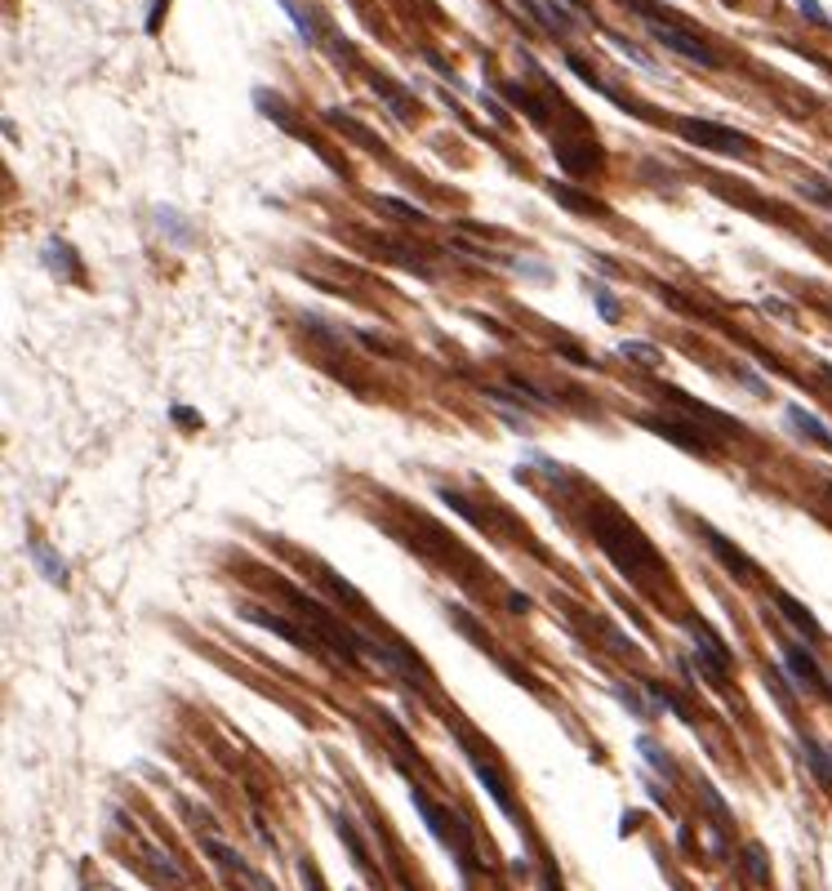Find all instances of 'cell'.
I'll return each instance as SVG.
<instances>
[{
    "instance_id": "obj_17",
    "label": "cell",
    "mask_w": 832,
    "mask_h": 891,
    "mask_svg": "<svg viewBox=\"0 0 832 891\" xmlns=\"http://www.w3.org/2000/svg\"><path fill=\"white\" fill-rule=\"evenodd\" d=\"M619 353H623V357H632V362H646V366H659V362H663V353H659L654 344H641V339H628Z\"/></svg>"
},
{
    "instance_id": "obj_10",
    "label": "cell",
    "mask_w": 832,
    "mask_h": 891,
    "mask_svg": "<svg viewBox=\"0 0 832 891\" xmlns=\"http://www.w3.org/2000/svg\"><path fill=\"white\" fill-rule=\"evenodd\" d=\"M32 561H36V570H41L50 584H59V588L67 584V566L54 557V548H45V544H32Z\"/></svg>"
},
{
    "instance_id": "obj_25",
    "label": "cell",
    "mask_w": 832,
    "mask_h": 891,
    "mask_svg": "<svg viewBox=\"0 0 832 891\" xmlns=\"http://www.w3.org/2000/svg\"><path fill=\"white\" fill-rule=\"evenodd\" d=\"M672 891H685V887H672Z\"/></svg>"
},
{
    "instance_id": "obj_3",
    "label": "cell",
    "mask_w": 832,
    "mask_h": 891,
    "mask_svg": "<svg viewBox=\"0 0 832 891\" xmlns=\"http://www.w3.org/2000/svg\"><path fill=\"white\" fill-rule=\"evenodd\" d=\"M779 656H783V669L792 673V682L801 687V691H819V696H828L832 691V682L819 673V664H814V656H810V647H801V642H779Z\"/></svg>"
},
{
    "instance_id": "obj_2",
    "label": "cell",
    "mask_w": 832,
    "mask_h": 891,
    "mask_svg": "<svg viewBox=\"0 0 832 891\" xmlns=\"http://www.w3.org/2000/svg\"><path fill=\"white\" fill-rule=\"evenodd\" d=\"M681 134L694 143V147H708V152H721V156H739V152H748L752 143H748V134H739V130H725V125H712V121H685L681 125Z\"/></svg>"
},
{
    "instance_id": "obj_28",
    "label": "cell",
    "mask_w": 832,
    "mask_h": 891,
    "mask_svg": "<svg viewBox=\"0 0 832 891\" xmlns=\"http://www.w3.org/2000/svg\"><path fill=\"white\" fill-rule=\"evenodd\" d=\"M828 170H832V165H828Z\"/></svg>"
},
{
    "instance_id": "obj_4",
    "label": "cell",
    "mask_w": 832,
    "mask_h": 891,
    "mask_svg": "<svg viewBox=\"0 0 832 891\" xmlns=\"http://www.w3.org/2000/svg\"><path fill=\"white\" fill-rule=\"evenodd\" d=\"M774 607L783 611V620H788V629H792V633H801L805 642H823V629H819V620H814V616H810V611H805L796 598H788V593H779V588H774Z\"/></svg>"
},
{
    "instance_id": "obj_20",
    "label": "cell",
    "mask_w": 832,
    "mask_h": 891,
    "mask_svg": "<svg viewBox=\"0 0 832 891\" xmlns=\"http://www.w3.org/2000/svg\"><path fill=\"white\" fill-rule=\"evenodd\" d=\"M796 10H801L810 23H823V28H828V10L819 5V0H796Z\"/></svg>"
},
{
    "instance_id": "obj_6",
    "label": "cell",
    "mask_w": 832,
    "mask_h": 891,
    "mask_svg": "<svg viewBox=\"0 0 832 891\" xmlns=\"http://www.w3.org/2000/svg\"><path fill=\"white\" fill-rule=\"evenodd\" d=\"M646 428L659 433V437H668V442H677V446H685V450H703V446H708V437H703L699 428L677 424V419H646Z\"/></svg>"
},
{
    "instance_id": "obj_1",
    "label": "cell",
    "mask_w": 832,
    "mask_h": 891,
    "mask_svg": "<svg viewBox=\"0 0 832 891\" xmlns=\"http://www.w3.org/2000/svg\"><path fill=\"white\" fill-rule=\"evenodd\" d=\"M623 5H628L632 14H641V23L650 28V36H654L668 54H677V59H685V63H694V68H717V54H712L699 36H690V32L677 23V14H663L654 0H623Z\"/></svg>"
},
{
    "instance_id": "obj_9",
    "label": "cell",
    "mask_w": 832,
    "mask_h": 891,
    "mask_svg": "<svg viewBox=\"0 0 832 891\" xmlns=\"http://www.w3.org/2000/svg\"><path fill=\"white\" fill-rule=\"evenodd\" d=\"M156 223L165 227V232H161L165 241H174V245H192V223H187L178 210H170V205H156Z\"/></svg>"
},
{
    "instance_id": "obj_5",
    "label": "cell",
    "mask_w": 832,
    "mask_h": 891,
    "mask_svg": "<svg viewBox=\"0 0 832 891\" xmlns=\"http://www.w3.org/2000/svg\"><path fill=\"white\" fill-rule=\"evenodd\" d=\"M703 539L712 544V557H717L734 579H752V561L743 557V548H734V544H730L725 535H717V530H703Z\"/></svg>"
},
{
    "instance_id": "obj_16",
    "label": "cell",
    "mask_w": 832,
    "mask_h": 891,
    "mask_svg": "<svg viewBox=\"0 0 832 891\" xmlns=\"http://www.w3.org/2000/svg\"><path fill=\"white\" fill-rule=\"evenodd\" d=\"M650 696H654V709H668L677 722H690V713H685V704L677 700V691H668V687H650Z\"/></svg>"
},
{
    "instance_id": "obj_21",
    "label": "cell",
    "mask_w": 832,
    "mask_h": 891,
    "mask_svg": "<svg viewBox=\"0 0 832 891\" xmlns=\"http://www.w3.org/2000/svg\"><path fill=\"white\" fill-rule=\"evenodd\" d=\"M597 308H601L606 322H619V304H614V294H610V290H597Z\"/></svg>"
},
{
    "instance_id": "obj_11",
    "label": "cell",
    "mask_w": 832,
    "mask_h": 891,
    "mask_svg": "<svg viewBox=\"0 0 832 891\" xmlns=\"http://www.w3.org/2000/svg\"><path fill=\"white\" fill-rule=\"evenodd\" d=\"M743 860H748V878H752L757 887H765V882H770V860H765V851H761L757 842H748V847H743Z\"/></svg>"
},
{
    "instance_id": "obj_8",
    "label": "cell",
    "mask_w": 832,
    "mask_h": 891,
    "mask_svg": "<svg viewBox=\"0 0 832 891\" xmlns=\"http://www.w3.org/2000/svg\"><path fill=\"white\" fill-rule=\"evenodd\" d=\"M788 424H792L801 437H810V442H819V446H828V450H832V428H828L823 419H814L810 410H801V406H788Z\"/></svg>"
},
{
    "instance_id": "obj_22",
    "label": "cell",
    "mask_w": 832,
    "mask_h": 891,
    "mask_svg": "<svg viewBox=\"0 0 832 891\" xmlns=\"http://www.w3.org/2000/svg\"><path fill=\"white\" fill-rule=\"evenodd\" d=\"M739 379H743V384H748V388H752V393H757V397H765V393H770V388H765V384H761V379H757V370H748V366H743V370H739Z\"/></svg>"
},
{
    "instance_id": "obj_15",
    "label": "cell",
    "mask_w": 832,
    "mask_h": 891,
    "mask_svg": "<svg viewBox=\"0 0 832 891\" xmlns=\"http://www.w3.org/2000/svg\"><path fill=\"white\" fill-rule=\"evenodd\" d=\"M147 860H152V864L161 869V878H170V882H183V864H178L174 855H165V851H161L156 842H147Z\"/></svg>"
},
{
    "instance_id": "obj_14",
    "label": "cell",
    "mask_w": 832,
    "mask_h": 891,
    "mask_svg": "<svg viewBox=\"0 0 832 891\" xmlns=\"http://www.w3.org/2000/svg\"><path fill=\"white\" fill-rule=\"evenodd\" d=\"M378 210H387V214H396V219H409V223H428V214H424L419 205H409V201H400V196H378Z\"/></svg>"
},
{
    "instance_id": "obj_23",
    "label": "cell",
    "mask_w": 832,
    "mask_h": 891,
    "mask_svg": "<svg viewBox=\"0 0 832 891\" xmlns=\"http://www.w3.org/2000/svg\"><path fill=\"white\" fill-rule=\"evenodd\" d=\"M174 419H178V424H196V415H192V406H174Z\"/></svg>"
},
{
    "instance_id": "obj_19",
    "label": "cell",
    "mask_w": 832,
    "mask_h": 891,
    "mask_svg": "<svg viewBox=\"0 0 832 891\" xmlns=\"http://www.w3.org/2000/svg\"><path fill=\"white\" fill-rule=\"evenodd\" d=\"M801 192H805V201H810V205H819V210H828V214H832V187H828V183H805Z\"/></svg>"
},
{
    "instance_id": "obj_24",
    "label": "cell",
    "mask_w": 832,
    "mask_h": 891,
    "mask_svg": "<svg viewBox=\"0 0 832 891\" xmlns=\"http://www.w3.org/2000/svg\"><path fill=\"white\" fill-rule=\"evenodd\" d=\"M464 891H472V882H468V878H464Z\"/></svg>"
},
{
    "instance_id": "obj_27",
    "label": "cell",
    "mask_w": 832,
    "mask_h": 891,
    "mask_svg": "<svg viewBox=\"0 0 832 891\" xmlns=\"http://www.w3.org/2000/svg\"><path fill=\"white\" fill-rule=\"evenodd\" d=\"M828 490H832V486H828Z\"/></svg>"
},
{
    "instance_id": "obj_18",
    "label": "cell",
    "mask_w": 832,
    "mask_h": 891,
    "mask_svg": "<svg viewBox=\"0 0 832 891\" xmlns=\"http://www.w3.org/2000/svg\"><path fill=\"white\" fill-rule=\"evenodd\" d=\"M614 696H619V704H623V709H632V713H637L641 722H646V718L654 713V700L646 704V700H641V691H632V687H614Z\"/></svg>"
},
{
    "instance_id": "obj_26",
    "label": "cell",
    "mask_w": 832,
    "mask_h": 891,
    "mask_svg": "<svg viewBox=\"0 0 832 891\" xmlns=\"http://www.w3.org/2000/svg\"><path fill=\"white\" fill-rule=\"evenodd\" d=\"M352 891H356V887H352Z\"/></svg>"
},
{
    "instance_id": "obj_12",
    "label": "cell",
    "mask_w": 832,
    "mask_h": 891,
    "mask_svg": "<svg viewBox=\"0 0 832 891\" xmlns=\"http://www.w3.org/2000/svg\"><path fill=\"white\" fill-rule=\"evenodd\" d=\"M637 753H641V758H646V762H650L659 776H668V780H672V762H668V753H663V749H659L650 736H641V740H637Z\"/></svg>"
},
{
    "instance_id": "obj_13",
    "label": "cell",
    "mask_w": 832,
    "mask_h": 891,
    "mask_svg": "<svg viewBox=\"0 0 832 891\" xmlns=\"http://www.w3.org/2000/svg\"><path fill=\"white\" fill-rule=\"evenodd\" d=\"M334 824H338V838H343V847H347V855H352V864L356 869H365L369 860H365V847H361V838H356V829L343 820V815H334Z\"/></svg>"
},
{
    "instance_id": "obj_7",
    "label": "cell",
    "mask_w": 832,
    "mask_h": 891,
    "mask_svg": "<svg viewBox=\"0 0 832 891\" xmlns=\"http://www.w3.org/2000/svg\"><path fill=\"white\" fill-rule=\"evenodd\" d=\"M472 771H477V780H481V784H486V789L495 793L499 811H503L508 820H517V807H512V793H508V784H503V780L495 776V767H490V762H481V758H472Z\"/></svg>"
}]
</instances>
